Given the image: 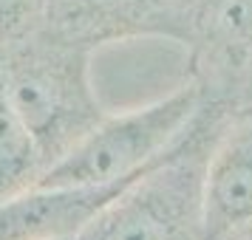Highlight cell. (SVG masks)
<instances>
[{"instance_id": "2", "label": "cell", "mask_w": 252, "mask_h": 240, "mask_svg": "<svg viewBox=\"0 0 252 240\" xmlns=\"http://www.w3.org/2000/svg\"><path fill=\"white\" fill-rule=\"evenodd\" d=\"M204 107V93L187 82L156 102L108 116L48 167L34 187H111L139 178L184 141Z\"/></svg>"}, {"instance_id": "10", "label": "cell", "mask_w": 252, "mask_h": 240, "mask_svg": "<svg viewBox=\"0 0 252 240\" xmlns=\"http://www.w3.org/2000/svg\"><path fill=\"white\" fill-rule=\"evenodd\" d=\"M232 240H252V226H250V229H244V232H241V235H235Z\"/></svg>"}, {"instance_id": "6", "label": "cell", "mask_w": 252, "mask_h": 240, "mask_svg": "<svg viewBox=\"0 0 252 240\" xmlns=\"http://www.w3.org/2000/svg\"><path fill=\"white\" fill-rule=\"evenodd\" d=\"M127 184L130 181L111 187H32L3 198L0 240H68Z\"/></svg>"}, {"instance_id": "7", "label": "cell", "mask_w": 252, "mask_h": 240, "mask_svg": "<svg viewBox=\"0 0 252 240\" xmlns=\"http://www.w3.org/2000/svg\"><path fill=\"white\" fill-rule=\"evenodd\" d=\"M195 85L235 80L252 71V0H193L190 34Z\"/></svg>"}, {"instance_id": "11", "label": "cell", "mask_w": 252, "mask_h": 240, "mask_svg": "<svg viewBox=\"0 0 252 240\" xmlns=\"http://www.w3.org/2000/svg\"><path fill=\"white\" fill-rule=\"evenodd\" d=\"M68 240H71V238H68Z\"/></svg>"}, {"instance_id": "4", "label": "cell", "mask_w": 252, "mask_h": 240, "mask_svg": "<svg viewBox=\"0 0 252 240\" xmlns=\"http://www.w3.org/2000/svg\"><path fill=\"white\" fill-rule=\"evenodd\" d=\"M193 0H48L43 28L85 51L136 40L170 37L187 43Z\"/></svg>"}, {"instance_id": "3", "label": "cell", "mask_w": 252, "mask_h": 240, "mask_svg": "<svg viewBox=\"0 0 252 240\" xmlns=\"http://www.w3.org/2000/svg\"><path fill=\"white\" fill-rule=\"evenodd\" d=\"M207 107L167 159L114 195L71 240H204L201 144Z\"/></svg>"}, {"instance_id": "8", "label": "cell", "mask_w": 252, "mask_h": 240, "mask_svg": "<svg viewBox=\"0 0 252 240\" xmlns=\"http://www.w3.org/2000/svg\"><path fill=\"white\" fill-rule=\"evenodd\" d=\"M46 159L37 147L32 130L6 96L0 82V201L32 189L46 172Z\"/></svg>"}, {"instance_id": "9", "label": "cell", "mask_w": 252, "mask_h": 240, "mask_svg": "<svg viewBox=\"0 0 252 240\" xmlns=\"http://www.w3.org/2000/svg\"><path fill=\"white\" fill-rule=\"evenodd\" d=\"M48 0H0V48L37 34L46 23Z\"/></svg>"}, {"instance_id": "1", "label": "cell", "mask_w": 252, "mask_h": 240, "mask_svg": "<svg viewBox=\"0 0 252 240\" xmlns=\"http://www.w3.org/2000/svg\"><path fill=\"white\" fill-rule=\"evenodd\" d=\"M0 82L48 167L105 119L91 80V51L46 28L0 48Z\"/></svg>"}, {"instance_id": "5", "label": "cell", "mask_w": 252, "mask_h": 240, "mask_svg": "<svg viewBox=\"0 0 252 240\" xmlns=\"http://www.w3.org/2000/svg\"><path fill=\"white\" fill-rule=\"evenodd\" d=\"M204 240H232L252 226V116L218 138L201 172Z\"/></svg>"}]
</instances>
